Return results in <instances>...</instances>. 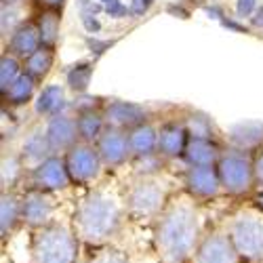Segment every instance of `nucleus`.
Listing matches in <instances>:
<instances>
[{"instance_id": "72a5a7b5", "label": "nucleus", "mask_w": 263, "mask_h": 263, "mask_svg": "<svg viewBox=\"0 0 263 263\" xmlns=\"http://www.w3.org/2000/svg\"><path fill=\"white\" fill-rule=\"evenodd\" d=\"M257 9H259V3H257V0H238V7H236L238 17H242V19L255 15Z\"/></svg>"}, {"instance_id": "9d476101", "label": "nucleus", "mask_w": 263, "mask_h": 263, "mask_svg": "<svg viewBox=\"0 0 263 263\" xmlns=\"http://www.w3.org/2000/svg\"><path fill=\"white\" fill-rule=\"evenodd\" d=\"M53 217V202L49 192L32 187L21 196V221H26L30 228H45L51 223Z\"/></svg>"}, {"instance_id": "393cba45", "label": "nucleus", "mask_w": 263, "mask_h": 263, "mask_svg": "<svg viewBox=\"0 0 263 263\" xmlns=\"http://www.w3.org/2000/svg\"><path fill=\"white\" fill-rule=\"evenodd\" d=\"M24 158L15 154H5L3 156V168H0V183H3V192H11L24 175Z\"/></svg>"}, {"instance_id": "6ab92c4d", "label": "nucleus", "mask_w": 263, "mask_h": 263, "mask_svg": "<svg viewBox=\"0 0 263 263\" xmlns=\"http://www.w3.org/2000/svg\"><path fill=\"white\" fill-rule=\"evenodd\" d=\"M128 147H130V154H133L135 158L154 154V152H158V130L154 126L145 124V122L135 126V128H130Z\"/></svg>"}, {"instance_id": "39448f33", "label": "nucleus", "mask_w": 263, "mask_h": 263, "mask_svg": "<svg viewBox=\"0 0 263 263\" xmlns=\"http://www.w3.org/2000/svg\"><path fill=\"white\" fill-rule=\"evenodd\" d=\"M217 173H219V179H221V187L234 196L247 194L255 183L253 160L242 149H232L219 156Z\"/></svg>"}, {"instance_id": "c756f323", "label": "nucleus", "mask_w": 263, "mask_h": 263, "mask_svg": "<svg viewBox=\"0 0 263 263\" xmlns=\"http://www.w3.org/2000/svg\"><path fill=\"white\" fill-rule=\"evenodd\" d=\"M19 26V0H3V34H13Z\"/></svg>"}, {"instance_id": "20e7f679", "label": "nucleus", "mask_w": 263, "mask_h": 263, "mask_svg": "<svg viewBox=\"0 0 263 263\" xmlns=\"http://www.w3.org/2000/svg\"><path fill=\"white\" fill-rule=\"evenodd\" d=\"M228 234L242 261H263V215L240 211L232 219Z\"/></svg>"}, {"instance_id": "c85d7f7f", "label": "nucleus", "mask_w": 263, "mask_h": 263, "mask_svg": "<svg viewBox=\"0 0 263 263\" xmlns=\"http://www.w3.org/2000/svg\"><path fill=\"white\" fill-rule=\"evenodd\" d=\"M19 76H21V72H19V63H17L15 55H3V59H0V89H3V93Z\"/></svg>"}, {"instance_id": "f03ea898", "label": "nucleus", "mask_w": 263, "mask_h": 263, "mask_svg": "<svg viewBox=\"0 0 263 263\" xmlns=\"http://www.w3.org/2000/svg\"><path fill=\"white\" fill-rule=\"evenodd\" d=\"M122 221L120 202L105 192H91L80 200L74 211V234L78 240L101 247L107 238H112Z\"/></svg>"}, {"instance_id": "473e14b6", "label": "nucleus", "mask_w": 263, "mask_h": 263, "mask_svg": "<svg viewBox=\"0 0 263 263\" xmlns=\"http://www.w3.org/2000/svg\"><path fill=\"white\" fill-rule=\"evenodd\" d=\"M187 133L192 137H204V139H211V122L204 118V116H192L190 120V128Z\"/></svg>"}, {"instance_id": "f3484780", "label": "nucleus", "mask_w": 263, "mask_h": 263, "mask_svg": "<svg viewBox=\"0 0 263 263\" xmlns=\"http://www.w3.org/2000/svg\"><path fill=\"white\" fill-rule=\"evenodd\" d=\"M230 141L236 149L251 152L263 145V122L249 120L230 128Z\"/></svg>"}, {"instance_id": "ddd939ff", "label": "nucleus", "mask_w": 263, "mask_h": 263, "mask_svg": "<svg viewBox=\"0 0 263 263\" xmlns=\"http://www.w3.org/2000/svg\"><path fill=\"white\" fill-rule=\"evenodd\" d=\"M45 130H47V139L53 152H70L76 145V139H80L76 120L65 114L53 116Z\"/></svg>"}, {"instance_id": "aec40b11", "label": "nucleus", "mask_w": 263, "mask_h": 263, "mask_svg": "<svg viewBox=\"0 0 263 263\" xmlns=\"http://www.w3.org/2000/svg\"><path fill=\"white\" fill-rule=\"evenodd\" d=\"M183 156L190 162V166H206V164H215L219 160V149L211 139L190 137Z\"/></svg>"}, {"instance_id": "9b49d317", "label": "nucleus", "mask_w": 263, "mask_h": 263, "mask_svg": "<svg viewBox=\"0 0 263 263\" xmlns=\"http://www.w3.org/2000/svg\"><path fill=\"white\" fill-rule=\"evenodd\" d=\"M97 152H99L103 164H107V166H120L128 158V154H130L128 135H124L120 128H114V126L103 128L101 137L97 139Z\"/></svg>"}, {"instance_id": "412c9836", "label": "nucleus", "mask_w": 263, "mask_h": 263, "mask_svg": "<svg viewBox=\"0 0 263 263\" xmlns=\"http://www.w3.org/2000/svg\"><path fill=\"white\" fill-rule=\"evenodd\" d=\"M63 107H65V95H63V89L59 84L45 86L36 99V114L38 116L53 118L57 114H63Z\"/></svg>"}, {"instance_id": "4be33fe9", "label": "nucleus", "mask_w": 263, "mask_h": 263, "mask_svg": "<svg viewBox=\"0 0 263 263\" xmlns=\"http://www.w3.org/2000/svg\"><path fill=\"white\" fill-rule=\"evenodd\" d=\"M19 221H21V198H17L13 192H3V198H0V234H3V238H7Z\"/></svg>"}, {"instance_id": "e433bc0d", "label": "nucleus", "mask_w": 263, "mask_h": 263, "mask_svg": "<svg viewBox=\"0 0 263 263\" xmlns=\"http://www.w3.org/2000/svg\"><path fill=\"white\" fill-rule=\"evenodd\" d=\"M251 19H253V24H255L257 28H261V30H263V7H259Z\"/></svg>"}, {"instance_id": "cd10ccee", "label": "nucleus", "mask_w": 263, "mask_h": 263, "mask_svg": "<svg viewBox=\"0 0 263 263\" xmlns=\"http://www.w3.org/2000/svg\"><path fill=\"white\" fill-rule=\"evenodd\" d=\"M91 63H76L72 65V70L68 72V84L76 93H84L86 86H89V80H91Z\"/></svg>"}, {"instance_id": "bb28decb", "label": "nucleus", "mask_w": 263, "mask_h": 263, "mask_svg": "<svg viewBox=\"0 0 263 263\" xmlns=\"http://www.w3.org/2000/svg\"><path fill=\"white\" fill-rule=\"evenodd\" d=\"M38 32H40V40L42 47H51L57 42L59 36V15L57 11H45L38 19Z\"/></svg>"}, {"instance_id": "423d86ee", "label": "nucleus", "mask_w": 263, "mask_h": 263, "mask_svg": "<svg viewBox=\"0 0 263 263\" xmlns=\"http://www.w3.org/2000/svg\"><path fill=\"white\" fill-rule=\"evenodd\" d=\"M164 200H166L164 187L154 179L143 177L137 183L130 185L126 194V209L133 217L147 219V217H156L158 213H162Z\"/></svg>"}, {"instance_id": "a878e982", "label": "nucleus", "mask_w": 263, "mask_h": 263, "mask_svg": "<svg viewBox=\"0 0 263 263\" xmlns=\"http://www.w3.org/2000/svg\"><path fill=\"white\" fill-rule=\"evenodd\" d=\"M34 82L36 80L30 74H21L9 86V89L3 93L5 101H9L11 105H24V103H28L32 99V95H34Z\"/></svg>"}, {"instance_id": "f8f14e48", "label": "nucleus", "mask_w": 263, "mask_h": 263, "mask_svg": "<svg viewBox=\"0 0 263 263\" xmlns=\"http://www.w3.org/2000/svg\"><path fill=\"white\" fill-rule=\"evenodd\" d=\"M185 187L196 198H213L221 190V179L215 164L190 166L185 173Z\"/></svg>"}, {"instance_id": "2eb2a0df", "label": "nucleus", "mask_w": 263, "mask_h": 263, "mask_svg": "<svg viewBox=\"0 0 263 263\" xmlns=\"http://www.w3.org/2000/svg\"><path fill=\"white\" fill-rule=\"evenodd\" d=\"M187 130L177 122H166L158 130V154L166 158H177L185 154L187 147Z\"/></svg>"}, {"instance_id": "dca6fc26", "label": "nucleus", "mask_w": 263, "mask_h": 263, "mask_svg": "<svg viewBox=\"0 0 263 263\" xmlns=\"http://www.w3.org/2000/svg\"><path fill=\"white\" fill-rule=\"evenodd\" d=\"M42 47L40 32L34 24H21L9 38V53L15 57H30Z\"/></svg>"}, {"instance_id": "1a4fd4ad", "label": "nucleus", "mask_w": 263, "mask_h": 263, "mask_svg": "<svg viewBox=\"0 0 263 263\" xmlns=\"http://www.w3.org/2000/svg\"><path fill=\"white\" fill-rule=\"evenodd\" d=\"M72 183L65 160L61 158H47L38 166L32 168V187L42 190V192H55V190H65Z\"/></svg>"}, {"instance_id": "7ed1b4c3", "label": "nucleus", "mask_w": 263, "mask_h": 263, "mask_svg": "<svg viewBox=\"0 0 263 263\" xmlns=\"http://www.w3.org/2000/svg\"><path fill=\"white\" fill-rule=\"evenodd\" d=\"M32 263H78V236L61 223L38 228L32 236Z\"/></svg>"}, {"instance_id": "5701e85b", "label": "nucleus", "mask_w": 263, "mask_h": 263, "mask_svg": "<svg viewBox=\"0 0 263 263\" xmlns=\"http://www.w3.org/2000/svg\"><path fill=\"white\" fill-rule=\"evenodd\" d=\"M76 126H78V137L82 139V143H91L99 139L103 133V118L95 109H86V112H78Z\"/></svg>"}, {"instance_id": "6e6552de", "label": "nucleus", "mask_w": 263, "mask_h": 263, "mask_svg": "<svg viewBox=\"0 0 263 263\" xmlns=\"http://www.w3.org/2000/svg\"><path fill=\"white\" fill-rule=\"evenodd\" d=\"M240 259L230 234L213 232L200 240L194 255V263H240Z\"/></svg>"}, {"instance_id": "0eeeda50", "label": "nucleus", "mask_w": 263, "mask_h": 263, "mask_svg": "<svg viewBox=\"0 0 263 263\" xmlns=\"http://www.w3.org/2000/svg\"><path fill=\"white\" fill-rule=\"evenodd\" d=\"M101 156L97 147H91L89 143H76L68 154H65V166H68L70 173V179L72 183L84 185V183H91L99 171H101Z\"/></svg>"}, {"instance_id": "4468645a", "label": "nucleus", "mask_w": 263, "mask_h": 263, "mask_svg": "<svg viewBox=\"0 0 263 263\" xmlns=\"http://www.w3.org/2000/svg\"><path fill=\"white\" fill-rule=\"evenodd\" d=\"M103 118H105L107 126L122 130V128H135V126L143 124L145 112H143V107L130 103V101H112L105 105Z\"/></svg>"}, {"instance_id": "a211bd4d", "label": "nucleus", "mask_w": 263, "mask_h": 263, "mask_svg": "<svg viewBox=\"0 0 263 263\" xmlns=\"http://www.w3.org/2000/svg\"><path fill=\"white\" fill-rule=\"evenodd\" d=\"M53 149H51V143L47 139V130H32V133L26 137L24 145H21V158H24V162L38 166L40 162H45L47 158H51Z\"/></svg>"}, {"instance_id": "2f4dec72", "label": "nucleus", "mask_w": 263, "mask_h": 263, "mask_svg": "<svg viewBox=\"0 0 263 263\" xmlns=\"http://www.w3.org/2000/svg\"><path fill=\"white\" fill-rule=\"evenodd\" d=\"M160 168H162V156L158 154V152L135 158V173L139 175V177H152V175L158 173Z\"/></svg>"}, {"instance_id": "b1692460", "label": "nucleus", "mask_w": 263, "mask_h": 263, "mask_svg": "<svg viewBox=\"0 0 263 263\" xmlns=\"http://www.w3.org/2000/svg\"><path fill=\"white\" fill-rule=\"evenodd\" d=\"M51 68H53V49L51 47H40L36 53H32L26 59V74H30L34 80L47 78Z\"/></svg>"}, {"instance_id": "4c0bfd02", "label": "nucleus", "mask_w": 263, "mask_h": 263, "mask_svg": "<svg viewBox=\"0 0 263 263\" xmlns=\"http://www.w3.org/2000/svg\"><path fill=\"white\" fill-rule=\"evenodd\" d=\"M257 204H259L261 211H263V187H261V192H259V196H257Z\"/></svg>"}, {"instance_id": "f257e3e1", "label": "nucleus", "mask_w": 263, "mask_h": 263, "mask_svg": "<svg viewBox=\"0 0 263 263\" xmlns=\"http://www.w3.org/2000/svg\"><path fill=\"white\" fill-rule=\"evenodd\" d=\"M154 242L162 263L194 261L200 245V219L196 209L190 202H177L160 213Z\"/></svg>"}, {"instance_id": "f704fd0d", "label": "nucleus", "mask_w": 263, "mask_h": 263, "mask_svg": "<svg viewBox=\"0 0 263 263\" xmlns=\"http://www.w3.org/2000/svg\"><path fill=\"white\" fill-rule=\"evenodd\" d=\"M253 166H255V183H259L263 187V152H259V156L255 158Z\"/></svg>"}, {"instance_id": "c9c22d12", "label": "nucleus", "mask_w": 263, "mask_h": 263, "mask_svg": "<svg viewBox=\"0 0 263 263\" xmlns=\"http://www.w3.org/2000/svg\"><path fill=\"white\" fill-rule=\"evenodd\" d=\"M36 3H38L40 7H45L47 11H57V9H61L63 0H36Z\"/></svg>"}, {"instance_id": "7c9ffc66", "label": "nucleus", "mask_w": 263, "mask_h": 263, "mask_svg": "<svg viewBox=\"0 0 263 263\" xmlns=\"http://www.w3.org/2000/svg\"><path fill=\"white\" fill-rule=\"evenodd\" d=\"M78 263H128L126 255L116 251V249H107V247H97L95 253H91L86 259Z\"/></svg>"}]
</instances>
